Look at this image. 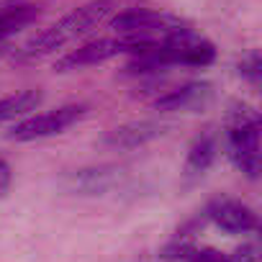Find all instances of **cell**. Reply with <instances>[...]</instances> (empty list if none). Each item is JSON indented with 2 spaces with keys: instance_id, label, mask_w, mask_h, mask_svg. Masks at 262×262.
Returning <instances> with one entry per match:
<instances>
[{
  "instance_id": "12",
  "label": "cell",
  "mask_w": 262,
  "mask_h": 262,
  "mask_svg": "<svg viewBox=\"0 0 262 262\" xmlns=\"http://www.w3.org/2000/svg\"><path fill=\"white\" fill-rule=\"evenodd\" d=\"M216 155H219V142L213 134H201L190 149H188V160H185V172L188 178H198L203 175L213 162H216Z\"/></svg>"
},
{
  "instance_id": "5",
  "label": "cell",
  "mask_w": 262,
  "mask_h": 262,
  "mask_svg": "<svg viewBox=\"0 0 262 262\" xmlns=\"http://www.w3.org/2000/svg\"><path fill=\"white\" fill-rule=\"evenodd\" d=\"M88 116V105L82 103H70V105H59L54 111H47V113H36V116H29L24 121H18L8 139L11 142H36V139H47V137H54V134H62L70 126H75L77 121H82Z\"/></svg>"
},
{
  "instance_id": "2",
  "label": "cell",
  "mask_w": 262,
  "mask_h": 262,
  "mask_svg": "<svg viewBox=\"0 0 262 262\" xmlns=\"http://www.w3.org/2000/svg\"><path fill=\"white\" fill-rule=\"evenodd\" d=\"M226 126H229V157L234 167L244 172L249 180H257L262 170V155H259L262 118L257 108L247 103H231Z\"/></svg>"
},
{
  "instance_id": "11",
  "label": "cell",
  "mask_w": 262,
  "mask_h": 262,
  "mask_svg": "<svg viewBox=\"0 0 262 262\" xmlns=\"http://www.w3.org/2000/svg\"><path fill=\"white\" fill-rule=\"evenodd\" d=\"M116 180H118V175L113 172V167H88V170H77L67 178L70 188L77 193H85V195L105 193Z\"/></svg>"
},
{
  "instance_id": "18",
  "label": "cell",
  "mask_w": 262,
  "mask_h": 262,
  "mask_svg": "<svg viewBox=\"0 0 262 262\" xmlns=\"http://www.w3.org/2000/svg\"><path fill=\"white\" fill-rule=\"evenodd\" d=\"M16 3H21V0H0V13L8 11V8H11V6H16Z\"/></svg>"
},
{
  "instance_id": "17",
  "label": "cell",
  "mask_w": 262,
  "mask_h": 262,
  "mask_svg": "<svg viewBox=\"0 0 262 262\" xmlns=\"http://www.w3.org/2000/svg\"><path fill=\"white\" fill-rule=\"evenodd\" d=\"M11 167H8V162H3L0 160V198H6L8 195V190H11Z\"/></svg>"
},
{
  "instance_id": "13",
  "label": "cell",
  "mask_w": 262,
  "mask_h": 262,
  "mask_svg": "<svg viewBox=\"0 0 262 262\" xmlns=\"http://www.w3.org/2000/svg\"><path fill=\"white\" fill-rule=\"evenodd\" d=\"M41 93L39 90H21L16 95H6V98H0V123H6V121H13V118H21L31 111L39 108L41 103Z\"/></svg>"
},
{
  "instance_id": "6",
  "label": "cell",
  "mask_w": 262,
  "mask_h": 262,
  "mask_svg": "<svg viewBox=\"0 0 262 262\" xmlns=\"http://www.w3.org/2000/svg\"><path fill=\"white\" fill-rule=\"evenodd\" d=\"M118 54H128V41L123 36H118V39H95V41H88V44L77 47L75 52L64 54L62 59H57L54 70L57 72H72V70H82V67L108 62V59H113Z\"/></svg>"
},
{
  "instance_id": "10",
  "label": "cell",
  "mask_w": 262,
  "mask_h": 262,
  "mask_svg": "<svg viewBox=\"0 0 262 262\" xmlns=\"http://www.w3.org/2000/svg\"><path fill=\"white\" fill-rule=\"evenodd\" d=\"M41 13H44L41 3H24V0L16 3V6H11L8 11H3L0 13V44H3L8 36L18 34L21 29L31 26L34 21H39Z\"/></svg>"
},
{
  "instance_id": "3",
  "label": "cell",
  "mask_w": 262,
  "mask_h": 262,
  "mask_svg": "<svg viewBox=\"0 0 262 262\" xmlns=\"http://www.w3.org/2000/svg\"><path fill=\"white\" fill-rule=\"evenodd\" d=\"M165 67H208L216 59V47L193 26L160 39L152 49Z\"/></svg>"
},
{
  "instance_id": "9",
  "label": "cell",
  "mask_w": 262,
  "mask_h": 262,
  "mask_svg": "<svg viewBox=\"0 0 262 262\" xmlns=\"http://www.w3.org/2000/svg\"><path fill=\"white\" fill-rule=\"evenodd\" d=\"M213 98V85L211 82H188L183 88L167 90L155 100V108L162 113H175V111H201L211 103Z\"/></svg>"
},
{
  "instance_id": "14",
  "label": "cell",
  "mask_w": 262,
  "mask_h": 262,
  "mask_svg": "<svg viewBox=\"0 0 262 262\" xmlns=\"http://www.w3.org/2000/svg\"><path fill=\"white\" fill-rule=\"evenodd\" d=\"M239 75L249 85H254V88L259 85V80H262V57H259V52H252L239 62Z\"/></svg>"
},
{
  "instance_id": "4",
  "label": "cell",
  "mask_w": 262,
  "mask_h": 262,
  "mask_svg": "<svg viewBox=\"0 0 262 262\" xmlns=\"http://www.w3.org/2000/svg\"><path fill=\"white\" fill-rule=\"evenodd\" d=\"M111 29L118 36H139L149 41H160L175 31L190 29V24L180 16L172 13H157V11H144V8H131L111 18Z\"/></svg>"
},
{
  "instance_id": "7",
  "label": "cell",
  "mask_w": 262,
  "mask_h": 262,
  "mask_svg": "<svg viewBox=\"0 0 262 262\" xmlns=\"http://www.w3.org/2000/svg\"><path fill=\"white\" fill-rule=\"evenodd\" d=\"M206 216L229 234H247L257 229V213L236 198H226V195L213 198L206 208Z\"/></svg>"
},
{
  "instance_id": "16",
  "label": "cell",
  "mask_w": 262,
  "mask_h": 262,
  "mask_svg": "<svg viewBox=\"0 0 262 262\" xmlns=\"http://www.w3.org/2000/svg\"><path fill=\"white\" fill-rule=\"evenodd\" d=\"M229 262H259V257H257V247H254V244H244V247H239V249L229 257Z\"/></svg>"
},
{
  "instance_id": "8",
  "label": "cell",
  "mask_w": 262,
  "mask_h": 262,
  "mask_svg": "<svg viewBox=\"0 0 262 262\" xmlns=\"http://www.w3.org/2000/svg\"><path fill=\"white\" fill-rule=\"evenodd\" d=\"M167 123L162 121H131V123H123L113 131L103 137V144L111 147V149H137V147H144L149 144L152 139L162 137L165 134Z\"/></svg>"
},
{
  "instance_id": "15",
  "label": "cell",
  "mask_w": 262,
  "mask_h": 262,
  "mask_svg": "<svg viewBox=\"0 0 262 262\" xmlns=\"http://www.w3.org/2000/svg\"><path fill=\"white\" fill-rule=\"evenodd\" d=\"M188 262H229V257L221 254L219 249H211V247H203V249L195 247Z\"/></svg>"
},
{
  "instance_id": "1",
  "label": "cell",
  "mask_w": 262,
  "mask_h": 262,
  "mask_svg": "<svg viewBox=\"0 0 262 262\" xmlns=\"http://www.w3.org/2000/svg\"><path fill=\"white\" fill-rule=\"evenodd\" d=\"M113 11H116V0H90V3L80 6L77 11H72L70 16H64L62 21H57L54 26L31 36L18 49V59L34 62V59H41V57L62 49L67 41H75V39L90 34L93 29H98Z\"/></svg>"
}]
</instances>
